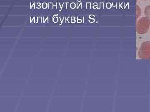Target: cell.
I'll use <instances>...</instances> for the list:
<instances>
[{"label":"cell","instance_id":"1","mask_svg":"<svg viewBox=\"0 0 150 112\" xmlns=\"http://www.w3.org/2000/svg\"><path fill=\"white\" fill-rule=\"evenodd\" d=\"M150 23V19L148 17L142 18L137 22V30L140 34H144L147 31Z\"/></svg>","mask_w":150,"mask_h":112},{"label":"cell","instance_id":"2","mask_svg":"<svg viewBox=\"0 0 150 112\" xmlns=\"http://www.w3.org/2000/svg\"><path fill=\"white\" fill-rule=\"evenodd\" d=\"M136 16H137V18H138L139 17L140 15H141L142 14V9L138 5L136 6Z\"/></svg>","mask_w":150,"mask_h":112},{"label":"cell","instance_id":"3","mask_svg":"<svg viewBox=\"0 0 150 112\" xmlns=\"http://www.w3.org/2000/svg\"><path fill=\"white\" fill-rule=\"evenodd\" d=\"M144 14L148 17H150V5L146 6L145 8Z\"/></svg>","mask_w":150,"mask_h":112},{"label":"cell","instance_id":"4","mask_svg":"<svg viewBox=\"0 0 150 112\" xmlns=\"http://www.w3.org/2000/svg\"><path fill=\"white\" fill-rule=\"evenodd\" d=\"M42 7L43 8L46 9L47 8V7H48V5L46 3H43L42 4Z\"/></svg>","mask_w":150,"mask_h":112},{"label":"cell","instance_id":"5","mask_svg":"<svg viewBox=\"0 0 150 112\" xmlns=\"http://www.w3.org/2000/svg\"><path fill=\"white\" fill-rule=\"evenodd\" d=\"M53 7H54V4H53V3H49V8L50 9H53Z\"/></svg>","mask_w":150,"mask_h":112},{"label":"cell","instance_id":"6","mask_svg":"<svg viewBox=\"0 0 150 112\" xmlns=\"http://www.w3.org/2000/svg\"><path fill=\"white\" fill-rule=\"evenodd\" d=\"M57 8L59 9V10H61L62 9V7L61 6V5L59 3H57Z\"/></svg>","mask_w":150,"mask_h":112},{"label":"cell","instance_id":"7","mask_svg":"<svg viewBox=\"0 0 150 112\" xmlns=\"http://www.w3.org/2000/svg\"><path fill=\"white\" fill-rule=\"evenodd\" d=\"M58 19L57 17H54V19H53V20H54V22H56L57 21H58Z\"/></svg>","mask_w":150,"mask_h":112},{"label":"cell","instance_id":"8","mask_svg":"<svg viewBox=\"0 0 150 112\" xmlns=\"http://www.w3.org/2000/svg\"><path fill=\"white\" fill-rule=\"evenodd\" d=\"M71 7L72 8H74L75 7V5L74 3H72L71 4Z\"/></svg>","mask_w":150,"mask_h":112},{"label":"cell","instance_id":"9","mask_svg":"<svg viewBox=\"0 0 150 112\" xmlns=\"http://www.w3.org/2000/svg\"><path fill=\"white\" fill-rule=\"evenodd\" d=\"M35 4V3L33 2L30 3V8L33 6V5Z\"/></svg>","mask_w":150,"mask_h":112},{"label":"cell","instance_id":"10","mask_svg":"<svg viewBox=\"0 0 150 112\" xmlns=\"http://www.w3.org/2000/svg\"><path fill=\"white\" fill-rule=\"evenodd\" d=\"M40 7H40V6H38V7H37V8H38V9H40Z\"/></svg>","mask_w":150,"mask_h":112},{"label":"cell","instance_id":"11","mask_svg":"<svg viewBox=\"0 0 150 112\" xmlns=\"http://www.w3.org/2000/svg\"><path fill=\"white\" fill-rule=\"evenodd\" d=\"M40 4H40V3H37V4L38 6H40Z\"/></svg>","mask_w":150,"mask_h":112},{"label":"cell","instance_id":"12","mask_svg":"<svg viewBox=\"0 0 150 112\" xmlns=\"http://www.w3.org/2000/svg\"><path fill=\"white\" fill-rule=\"evenodd\" d=\"M140 1H148V0H140Z\"/></svg>","mask_w":150,"mask_h":112}]
</instances>
